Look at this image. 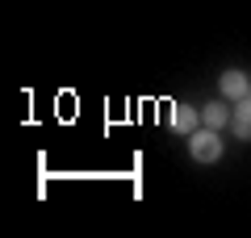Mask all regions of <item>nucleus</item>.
<instances>
[{
    "label": "nucleus",
    "mask_w": 251,
    "mask_h": 238,
    "mask_svg": "<svg viewBox=\"0 0 251 238\" xmlns=\"http://www.w3.org/2000/svg\"><path fill=\"white\" fill-rule=\"evenodd\" d=\"M168 121H172V130H176V134H193V130H197V121H201V113L193 105H176L168 113Z\"/></svg>",
    "instance_id": "obj_4"
},
{
    "label": "nucleus",
    "mask_w": 251,
    "mask_h": 238,
    "mask_svg": "<svg viewBox=\"0 0 251 238\" xmlns=\"http://www.w3.org/2000/svg\"><path fill=\"white\" fill-rule=\"evenodd\" d=\"M218 88H222V96H230V100H243L251 92V79L243 75L239 67H230V71H222V79H218Z\"/></svg>",
    "instance_id": "obj_2"
},
{
    "label": "nucleus",
    "mask_w": 251,
    "mask_h": 238,
    "mask_svg": "<svg viewBox=\"0 0 251 238\" xmlns=\"http://www.w3.org/2000/svg\"><path fill=\"white\" fill-rule=\"evenodd\" d=\"M188 155L197 159V163H218L222 159V138H218V130H193L188 134Z\"/></svg>",
    "instance_id": "obj_1"
},
{
    "label": "nucleus",
    "mask_w": 251,
    "mask_h": 238,
    "mask_svg": "<svg viewBox=\"0 0 251 238\" xmlns=\"http://www.w3.org/2000/svg\"><path fill=\"white\" fill-rule=\"evenodd\" d=\"M201 121H205L209 130H222V125H230V109L218 105V100H209V105L201 109Z\"/></svg>",
    "instance_id": "obj_5"
},
{
    "label": "nucleus",
    "mask_w": 251,
    "mask_h": 238,
    "mask_svg": "<svg viewBox=\"0 0 251 238\" xmlns=\"http://www.w3.org/2000/svg\"><path fill=\"white\" fill-rule=\"evenodd\" d=\"M247 100H251V92H247Z\"/></svg>",
    "instance_id": "obj_6"
},
{
    "label": "nucleus",
    "mask_w": 251,
    "mask_h": 238,
    "mask_svg": "<svg viewBox=\"0 0 251 238\" xmlns=\"http://www.w3.org/2000/svg\"><path fill=\"white\" fill-rule=\"evenodd\" d=\"M230 130L239 134L243 142H251V100H247V96L234 100V109H230Z\"/></svg>",
    "instance_id": "obj_3"
}]
</instances>
